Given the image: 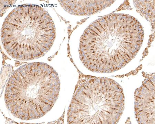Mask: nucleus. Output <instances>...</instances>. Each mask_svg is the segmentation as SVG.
<instances>
[{"label": "nucleus", "instance_id": "nucleus-5", "mask_svg": "<svg viewBox=\"0 0 155 124\" xmlns=\"http://www.w3.org/2000/svg\"><path fill=\"white\" fill-rule=\"evenodd\" d=\"M154 78L148 79L135 92V115L140 124L155 123Z\"/></svg>", "mask_w": 155, "mask_h": 124}, {"label": "nucleus", "instance_id": "nucleus-3", "mask_svg": "<svg viewBox=\"0 0 155 124\" xmlns=\"http://www.w3.org/2000/svg\"><path fill=\"white\" fill-rule=\"evenodd\" d=\"M124 108L123 89L107 77L79 76L67 113L70 124H115Z\"/></svg>", "mask_w": 155, "mask_h": 124}, {"label": "nucleus", "instance_id": "nucleus-4", "mask_svg": "<svg viewBox=\"0 0 155 124\" xmlns=\"http://www.w3.org/2000/svg\"><path fill=\"white\" fill-rule=\"evenodd\" d=\"M117 14L92 22L80 38L79 53L83 65L93 72L111 73L124 67L135 56L123 36Z\"/></svg>", "mask_w": 155, "mask_h": 124}, {"label": "nucleus", "instance_id": "nucleus-7", "mask_svg": "<svg viewBox=\"0 0 155 124\" xmlns=\"http://www.w3.org/2000/svg\"><path fill=\"white\" fill-rule=\"evenodd\" d=\"M15 0H1L0 1V12L2 17L8 9L15 4Z\"/></svg>", "mask_w": 155, "mask_h": 124}, {"label": "nucleus", "instance_id": "nucleus-1", "mask_svg": "<svg viewBox=\"0 0 155 124\" xmlns=\"http://www.w3.org/2000/svg\"><path fill=\"white\" fill-rule=\"evenodd\" d=\"M60 86L58 73L48 64H25L15 70L9 79L5 93L6 107L21 120L41 118L56 103Z\"/></svg>", "mask_w": 155, "mask_h": 124}, {"label": "nucleus", "instance_id": "nucleus-6", "mask_svg": "<svg viewBox=\"0 0 155 124\" xmlns=\"http://www.w3.org/2000/svg\"><path fill=\"white\" fill-rule=\"evenodd\" d=\"M58 2L62 8L70 14L83 16L98 13L110 6L114 1L59 0Z\"/></svg>", "mask_w": 155, "mask_h": 124}, {"label": "nucleus", "instance_id": "nucleus-2", "mask_svg": "<svg viewBox=\"0 0 155 124\" xmlns=\"http://www.w3.org/2000/svg\"><path fill=\"white\" fill-rule=\"evenodd\" d=\"M56 28L49 12L38 5H19L5 19L1 30L2 46L17 60L29 61L44 57L53 45Z\"/></svg>", "mask_w": 155, "mask_h": 124}]
</instances>
